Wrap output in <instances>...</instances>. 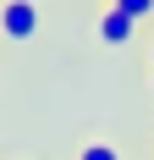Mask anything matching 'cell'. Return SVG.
I'll return each instance as SVG.
<instances>
[{"instance_id":"cell-1","label":"cell","mask_w":154,"mask_h":160,"mask_svg":"<svg viewBox=\"0 0 154 160\" xmlns=\"http://www.w3.org/2000/svg\"><path fill=\"white\" fill-rule=\"evenodd\" d=\"M0 33H6L11 44H28L33 33H39V6H33V0H6V6H0Z\"/></svg>"},{"instance_id":"cell-5","label":"cell","mask_w":154,"mask_h":160,"mask_svg":"<svg viewBox=\"0 0 154 160\" xmlns=\"http://www.w3.org/2000/svg\"><path fill=\"white\" fill-rule=\"evenodd\" d=\"M33 6H39V0H33Z\"/></svg>"},{"instance_id":"cell-3","label":"cell","mask_w":154,"mask_h":160,"mask_svg":"<svg viewBox=\"0 0 154 160\" xmlns=\"http://www.w3.org/2000/svg\"><path fill=\"white\" fill-rule=\"evenodd\" d=\"M116 11H127L132 22H143V17H154V0H110Z\"/></svg>"},{"instance_id":"cell-2","label":"cell","mask_w":154,"mask_h":160,"mask_svg":"<svg viewBox=\"0 0 154 160\" xmlns=\"http://www.w3.org/2000/svg\"><path fill=\"white\" fill-rule=\"evenodd\" d=\"M132 28H138V22H132V17L127 11H116V6H105V17H99V39H105V44H127V39H132Z\"/></svg>"},{"instance_id":"cell-4","label":"cell","mask_w":154,"mask_h":160,"mask_svg":"<svg viewBox=\"0 0 154 160\" xmlns=\"http://www.w3.org/2000/svg\"><path fill=\"white\" fill-rule=\"evenodd\" d=\"M77 160H121V149H110V144H88Z\"/></svg>"}]
</instances>
